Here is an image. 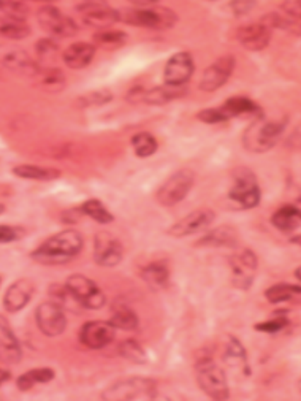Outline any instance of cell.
Here are the masks:
<instances>
[{"label":"cell","instance_id":"cell-11","mask_svg":"<svg viewBox=\"0 0 301 401\" xmlns=\"http://www.w3.org/2000/svg\"><path fill=\"white\" fill-rule=\"evenodd\" d=\"M37 327L45 337L54 338L62 335L67 328V318H65L64 308L56 301H45L35 310Z\"/></svg>","mask_w":301,"mask_h":401},{"label":"cell","instance_id":"cell-15","mask_svg":"<svg viewBox=\"0 0 301 401\" xmlns=\"http://www.w3.org/2000/svg\"><path fill=\"white\" fill-rule=\"evenodd\" d=\"M116 338V328L110 322L90 320L86 322L80 330V343L88 349L99 351L111 344Z\"/></svg>","mask_w":301,"mask_h":401},{"label":"cell","instance_id":"cell-4","mask_svg":"<svg viewBox=\"0 0 301 401\" xmlns=\"http://www.w3.org/2000/svg\"><path fill=\"white\" fill-rule=\"evenodd\" d=\"M157 398V383L149 378L117 380L102 392L105 401H153Z\"/></svg>","mask_w":301,"mask_h":401},{"label":"cell","instance_id":"cell-21","mask_svg":"<svg viewBox=\"0 0 301 401\" xmlns=\"http://www.w3.org/2000/svg\"><path fill=\"white\" fill-rule=\"evenodd\" d=\"M23 359L21 344L15 337L4 315H0V361L6 365H18Z\"/></svg>","mask_w":301,"mask_h":401},{"label":"cell","instance_id":"cell-18","mask_svg":"<svg viewBox=\"0 0 301 401\" xmlns=\"http://www.w3.org/2000/svg\"><path fill=\"white\" fill-rule=\"evenodd\" d=\"M0 64L13 74L24 76H35L40 74V67L28 52L21 48H0Z\"/></svg>","mask_w":301,"mask_h":401},{"label":"cell","instance_id":"cell-37","mask_svg":"<svg viewBox=\"0 0 301 401\" xmlns=\"http://www.w3.org/2000/svg\"><path fill=\"white\" fill-rule=\"evenodd\" d=\"M117 352L122 359L132 361L135 365H145L148 361V354L143 349V346L135 339H124L117 346Z\"/></svg>","mask_w":301,"mask_h":401},{"label":"cell","instance_id":"cell-23","mask_svg":"<svg viewBox=\"0 0 301 401\" xmlns=\"http://www.w3.org/2000/svg\"><path fill=\"white\" fill-rule=\"evenodd\" d=\"M197 248H237L238 246V232L230 226H220L218 228L208 230L201 238L195 243Z\"/></svg>","mask_w":301,"mask_h":401},{"label":"cell","instance_id":"cell-48","mask_svg":"<svg viewBox=\"0 0 301 401\" xmlns=\"http://www.w3.org/2000/svg\"><path fill=\"white\" fill-rule=\"evenodd\" d=\"M145 89L143 88H134V89H130L129 91V94L126 95V98L129 102H132V103H138V102H141L143 100V97H145Z\"/></svg>","mask_w":301,"mask_h":401},{"label":"cell","instance_id":"cell-43","mask_svg":"<svg viewBox=\"0 0 301 401\" xmlns=\"http://www.w3.org/2000/svg\"><path fill=\"white\" fill-rule=\"evenodd\" d=\"M197 120L205 122V124H222L230 121V116H228L224 110L220 108H206L201 110L197 113Z\"/></svg>","mask_w":301,"mask_h":401},{"label":"cell","instance_id":"cell-34","mask_svg":"<svg viewBox=\"0 0 301 401\" xmlns=\"http://www.w3.org/2000/svg\"><path fill=\"white\" fill-rule=\"evenodd\" d=\"M129 35L122 30L102 29L94 34V45L103 50H117L127 43Z\"/></svg>","mask_w":301,"mask_h":401},{"label":"cell","instance_id":"cell-7","mask_svg":"<svg viewBox=\"0 0 301 401\" xmlns=\"http://www.w3.org/2000/svg\"><path fill=\"white\" fill-rule=\"evenodd\" d=\"M65 287L78 305L84 310H100L107 303V297L102 289L84 274H71L65 281Z\"/></svg>","mask_w":301,"mask_h":401},{"label":"cell","instance_id":"cell-5","mask_svg":"<svg viewBox=\"0 0 301 401\" xmlns=\"http://www.w3.org/2000/svg\"><path fill=\"white\" fill-rule=\"evenodd\" d=\"M195 374L200 389L216 401H225L230 398L225 373L211 357H201L195 364Z\"/></svg>","mask_w":301,"mask_h":401},{"label":"cell","instance_id":"cell-6","mask_svg":"<svg viewBox=\"0 0 301 401\" xmlns=\"http://www.w3.org/2000/svg\"><path fill=\"white\" fill-rule=\"evenodd\" d=\"M233 187L228 192V199L237 203L241 209H252L260 205L261 190L257 176L247 167H238L233 172Z\"/></svg>","mask_w":301,"mask_h":401},{"label":"cell","instance_id":"cell-19","mask_svg":"<svg viewBox=\"0 0 301 401\" xmlns=\"http://www.w3.org/2000/svg\"><path fill=\"white\" fill-rule=\"evenodd\" d=\"M35 294V286L30 279H18L6 289L4 295V308L6 313H19L30 303Z\"/></svg>","mask_w":301,"mask_h":401},{"label":"cell","instance_id":"cell-2","mask_svg":"<svg viewBox=\"0 0 301 401\" xmlns=\"http://www.w3.org/2000/svg\"><path fill=\"white\" fill-rule=\"evenodd\" d=\"M287 117H268L260 113L255 121L246 129L243 135V144L247 151L254 154H264L276 146L281 135L287 126Z\"/></svg>","mask_w":301,"mask_h":401},{"label":"cell","instance_id":"cell-27","mask_svg":"<svg viewBox=\"0 0 301 401\" xmlns=\"http://www.w3.org/2000/svg\"><path fill=\"white\" fill-rule=\"evenodd\" d=\"M222 110L230 116V120L238 116H259L261 113V110L257 103L243 95L227 98L225 103L222 105Z\"/></svg>","mask_w":301,"mask_h":401},{"label":"cell","instance_id":"cell-22","mask_svg":"<svg viewBox=\"0 0 301 401\" xmlns=\"http://www.w3.org/2000/svg\"><path fill=\"white\" fill-rule=\"evenodd\" d=\"M95 51H97V46L93 43L76 42V43H71L69 48L64 51L62 59L69 69L81 70V69H86L88 65H90V62L94 61Z\"/></svg>","mask_w":301,"mask_h":401},{"label":"cell","instance_id":"cell-41","mask_svg":"<svg viewBox=\"0 0 301 401\" xmlns=\"http://www.w3.org/2000/svg\"><path fill=\"white\" fill-rule=\"evenodd\" d=\"M28 235V230L19 226H8V223H0V245H10L23 240Z\"/></svg>","mask_w":301,"mask_h":401},{"label":"cell","instance_id":"cell-26","mask_svg":"<svg viewBox=\"0 0 301 401\" xmlns=\"http://www.w3.org/2000/svg\"><path fill=\"white\" fill-rule=\"evenodd\" d=\"M108 322L116 330L132 332L138 327V315L135 314L132 308H129V305L114 303V306L111 308V318Z\"/></svg>","mask_w":301,"mask_h":401},{"label":"cell","instance_id":"cell-42","mask_svg":"<svg viewBox=\"0 0 301 401\" xmlns=\"http://www.w3.org/2000/svg\"><path fill=\"white\" fill-rule=\"evenodd\" d=\"M35 51L37 56L40 57V61L43 62L51 61V59H54L59 52V43L54 40V38H43V40L35 45Z\"/></svg>","mask_w":301,"mask_h":401},{"label":"cell","instance_id":"cell-8","mask_svg":"<svg viewBox=\"0 0 301 401\" xmlns=\"http://www.w3.org/2000/svg\"><path fill=\"white\" fill-rule=\"evenodd\" d=\"M195 182V175L191 170H179L173 173L170 178L162 184V187L157 190V202L162 207H175L178 205L191 192Z\"/></svg>","mask_w":301,"mask_h":401},{"label":"cell","instance_id":"cell-33","mask_svg":"<svg viewBox=\"0 0 301 401\" xmlns=\"http://www.w3.org/2000/svg\"><path fill=\"white\" fill-rule=\"evenodd\" d=\"M300 294L301 289L298 284L293 286L283 282V284H274L270 289H266L265 297L271 305H283L287 303V301H292L295 297H300Z\"/></svg>","mask_w":301,"mask_h":401},{"label":"cell","instance_id":"cell-49","mask_svg":"<svg viewBox=\"0 0 301 401\" xmlns=\"http://www.w3.org/2000/svg\"><path fill=\"white\" fill-rule=\"evenodd\" d=\"M130 4H134L136 6H153L160 2V0H129Z\"/></svg>","mask_w":301,"mask_h":401},{"label":"cell","instance_id":"cell-46","mask_svg":"<svg viewBox=\"0 0 301 401\" xmlns=\"http://www.w3.org/2000/svg\"><path fill=\"white\" fill-rule=\"evenodd\" d=\"M281 8H283V11L285 13L287 18L293 19V21H300V15H301V2H300V0H285Z\"/></svg>","mask_w":301,"mask_h":401},{"label":"cell","instance_id":"cell-20","mask_svg":"<svg viewBox=\"0 0 301 401\" xmlns=\"http://www.w3.org/2000/svg\"><path fill=\"white\" fill-rule=\"evenodd\" d=\"M271 30L264 23H252L241 25L237 30V40L249 51H261L265 50L271 42Z\"/></svg>","mask_w":301,"mask_h":401},{"label":"cell","instance_id":"cell-38","mask_svg":"<svg viewBox=\"0 0 301 401\" xmlns=\"http://www.w3.org/2000/svg\"><path fill=\"white\" fill-rule=\"evenodd\" d=\"M287 311H276L274 314H276V318H273V319H268V320H264V322H259V324H255L254 328L257 332L260 333H279V332H283L285 330L287 327L290 325V320L289 318L285 315Z\"/></svg>","mask_w":301,"mask_h":401},{"label":"cell","instance_id":"cell-9","mask_svg":"<svg viewBox=\"0 0 301 401\" xmlns=\"http://www.w3.org/2000/svg\"><path fill=\"white\" fill-rule=\"evenodd\" d=\"M228 262H230L232 268L233 287L243 292L249 291L259 268L257 254L251 251V249H241V251L235 252Z\"/></svg>","mask_w":301,"mask_h":401},{"label":"cell","instance_id":"cell-51","mask_svg":"<svg viewBox=\"0 0 301 401\" xmlns=\"http://www.w3.org/2000/svg\"><path fill=\"white\" fill-rule=\"evenodd\" d=\"M4 213H5V207L0 203V214H4Z\"/></svg>","mask_w":301,"mask_h":401},{"label":"cell","instance_id":"cell-29","mask_svg":"<svg viewBox=\"0 0 301 401\" xmlns=\"http://www.w3.org/2000/svg\"><path fill=\"white\" fill-rule=\"evenodd\" d=\"M186 94L184 86L176 88V86H168V84H163V86H157L154 89H149L145 92V97H143V102H146L149 105H165L172 100H176Z\"/></svg>","mask_w":301,"mask_h":401},{"label":"cell","instance_id":"cell-52","mask_svg":"<svg viewBox=\"0 0 301 401\" xmlns=\"http://www.w3.org/2000/svg\"><path fill=\"white\" fill-rule=\"evenodd\" d=\"M295 278H297V281H300V268H297V272H295Z\"/></svg>","mask_w":301,"mask_h":401},{"label":"cell","instance_id":"cell-12","mask_svg":"<svg viewBox=\"0 0 301 401\" xmlns=\"http://www.w3.org/2000/svg\"><path fill=\"white\" fill-rule=\"evenodd\" d=\"M195 71L194 57L189 51H179L168 59L163 70V78L168 86L181 88L189 83Z\"/></svg>","mask_w":301,"mask_h":401},{"label":"cell","instance_id":"cell-35","mask_svg":"<svg viewBox=\"0 0 301 401\" xmlns=\"http://www.w3.org/2000/svg\"><path fill=\"white\" fill-rule=\"evenodd\" d=\"M132 144V149L136 157H141V159H146V157L153 156L157 148H159V143H157L155 136L149 132H138L132 136L130 140Z\"/></svg>","mask_w":301,"mask_h":401},{"label":"cell","instance_id":"cell-40","mask_svg":"<svg viewBox=\"0 0 301 401\" xmlns=\"http://www.w3.org/2000/svg\"><path fill=\"white\" fill-rule=\"evenodd\" d=\"M113 100V94L108 89H100V91H94L90 94L83 95L78 103L80 107H102V105H107Z\"/></svg>","mask_w":301,"mask_h":401},{"label":"cell","instance_id":"cell-24","mask_svg":"<svg viewBox=\"0 0 301 401\" xmlns=\"http://www.w3.org/2000/svg\"><path fill=\"white\" fill-rule=\"evenodd\" d=\"M141 278L150 291H162L170 284V267L165 260H157L141 268Z\"/></svg>","mask_w":301,"mask_h":401},{"label":"cell","instance_id":"cell-50","mask_svg":"<svg viewBox=\"0 0 301 401\" xmlns=\"http://www.w3.org/2000/svg\"><path fill=\"white\" fill-rule=\"evenodd\" d=\"M11 379V373L8 370H4V368H0V385H4L6 380Z\"/></svg>","mask_w":301,"mask_h":401},{"label":"cell","instance_id":"cell-36","mask_svg":"<svg viewBox=\"0 0 301 401\" xmlns=\"http://www.w3.org/2000/svg\"><path fill=\"white\" fill-rule=\"evenodd\" d=\"M80 208L83 211V216H88V218L102 223V226H108V223L114 222V216L108 211L107 207H105L100 200L97 199L88 200L84 202Z\"/></svg>","mask_w":301,"mask_h":401},{"label":"cell","instance_id":"cell-39","mask_svg":"<svg viewBox=\"0 0 301 401\" xmlns=\"http://www.w3.org/2000/svg\"><path fill=\"white\" fill-rule=\"evenodd\" d=\"M0 13L4 16L25 21L29 16V6L19 2V0H0Z\"/></svg>","mask_w":301,"mask_h":401},{"label":"cell","instance_id":"cell-28","mask_svg":"<svg viewBox=\"0 0 301 401\" xmlns=\"http://www.w3.org/2000/svg\"><path fill=\"white\" fill-rule=\"evenodd\" d=\"M224 361L232 366L243 368L246 376H249L251 374V366L249 361H247V352L238 338L228 337V343L225 346V352H224Z\"/></svg>","mask_w":301,"mask_h":401},{"label":"cell","instance_id":"cell-44","mask_svg":"<svg viewBox=\"0 0 301 401\" xmlns=\"http://www.w3.org/2000/svg\"><path fill=\"white\" fill-rule=\"evenodd\" d=\"M42 83L45 86L51 88L52 91H61L65 86V76L61 70L57 69H48L43 74V80Z\"/></svg>","mask_w":301,"mask_h":401},{"label":"cell","instance_id":"cell-13","mask_svg":"<svg viewBox=\"0 0 301 401\" xmlns=\"http://www.w3.org/2000/svg\"><path fill=\"white\" fill-rule=\"evenodd\" d=\"M124 257L122 243L108 232H99L94 236V260L97 265L111 268L121 264Z\"/></svg>","mask_w":301,"mask_h":401},{"label":"cell","instance_id":"cell-45","mask_svg":"<svg viewBox=\"0 0 301 401\" xmlns=\"http://www.w3.org/2000/svg\"><path fill=\"white\" fill-rule=\"evenodd\" d=\"M255 5H257V0H232L230 8L237 16H244L255 8Z\"/></svg>","mask_w":301,"mask_h":401},{"label":"cell","instance_id":"cell-47","mask_svg":"<svg viewBox=\"0 0 301 401\" xmlns=\"http://www.w3.org/2000/svg\"><path fill=\"white\" fill-rule=\"evenodd\" d=\"M80 216H83L81 208H73V209H69V211H65L62 214V221L67 222V223H76L80 221Z\"/></svg>","mask_w":301,"mask_h":401},{"label":"cell","instance_id":"cell-16","mask_svg":"<svg viewBox=\"0 0 301 401\" xmlns=\"http://www.w3.org/2000/svg\"><path fill=\"white\" fill-rule=\"evenodd\" d=\"M214 218L216 214L211 209H197V211H192L191 214L184 216V218L173 223V226L168 228V235L175 236V238H186V236H191L194 233L205 232L214 222Z\"/></svg>","mask_w":301,"mask_h":401},{"label":"cell","instance_id":"cell-25","mask_svg":"<svg viewBox=\"0 0 301 401\" xmlns=\"http://www.w3.org/2000/svg\"><path fill=\"white\" fill-rule=\"evenodd\" d=\"M300 222H301L300 208L297 205H293V203H285V205L276 209L271 216V226L274 228H278L279 232L284 233L297 230L300 227Z\"/></svg>","mask_w":301,"mask_h":401},{"label":"cell","instance_id":"cell-1","mask_svg":"<svg viewBox=\"0 0 301 401\" xmlns=\"http://www.w3.org/2000/svg\"><path fill=\"white\" fill-rule=\"evenodd\" d=\"M84 248L83 235L73 228L62 230L52 235L45 243H42L35 251H32L30 257L40 265H65L75 260L81 254Z\"/></svg>","mask_w":301,"mask_h":401},{"label":"cell","instance_id":"cell-53","mask_svg":"<svg viewBox=\"0 0 301 401\" xmlns=\"http://www.w3.org/2000/svg\"><path fill=\"white\" fill-rule=\"evenodd\" d=\"M42 2H54V0H42Z\"/></svg>","mask_w":301,"mask_h":401},{"label":"cell","instance_id":"cell-30","mask_svg":"<svg viewBox=\"0 0 301 401\" xmlns=\"http://www.w3.org/2000/svg\"><path fill=\"white\" fill-rule=\"evenodd\" d=\"M54 378L56 373L54 370H51V368H34V370L21 374V376L16 379V385L21 392H28L37 384L51 383Z\"/></svg>","mask_w":301,"mask_h":401},{"label":"cell","instance_id":"cell-17","mask_svg":"<svg viewBox=\"0 0 301 401\" xmlns=\"http://www.w3.org/2000/svg\"><path fill=\"white\" fill-rule=\"evenodd\" d=\"M83 23L95 29H107L111 24L117 23V11L103 2H84L76 6Z\"/></svg>","mask_w":301,"mask_h":401},{"label":"cell","instance_id":"cell-14","mask_svg":"<svg viewBox=\"0 0 301 401\" xmlns=\"http://www.w3.org/2000/svg\"><path fill=\"white\" fill-rule=\"evenodd\" d=\"M235 67H237V59L233 56L219 57L218 61L209 65V67L205 70V74H203V78L199 84L200 91L214 92L220 89L228 80H230Z\"/></svg>","mask_w":301,"mask_h":401},{"label":"cell","instance_id":"cell-10","mask_svg":"<svg viewBox=\"0 0 301 401\" xmlns=\"http://www.w3.org/2000/svg\"><path fill=\"white\" fill-rule=\"evenodd\" d=\"M37 19L42 28L57 38H69L78 34V25L70 16L64 13L54 5H45L37 13Z\"/></svg>","mask_w":301,"mask_h":401},{"label":"cell","instance_id":"cell-31","mask_svg":"<svg viewBox=\"0 0 301 401\" xmlns=\"http://www.w3.org/2000/svg\"><path fill=\"white\" fill-rule=\"evenodd\" d=\"M13 175L18 176L21 180H34V181H52L57 180L61 176V172L56 168H45L38 165H18L13 168Z\"/></svg>","mask_w":301,"mask_h":401},{"label":"cell","instance_id":"cell-54","mask_svg":"<svg viewBox=\"0 0 301 401\" xmlns=\"http://www.w3.org/2000/svg\"><path fill=\"white\" fill-rule=\"evenodd\" d=\"M0 284H2V278H0Z\"/></svg>","mask_w":301,"mask_h":401},{"label":"cell","instance_id":"cell-32","mask_svg":"<svg viewBox=\"0 0 301 401\" xmlns=\"http://www.w3.org/2000/svg\"><path fill=\"white\" fill-rule=\"evenodd\" d=\"M30 35V28L25 21L0 15V37L8 40H23Z\"/></svg>","mask_w":301,"mask_h":401},{"label":"cell","instance_id":"cell-3","mask_svg":"<svg viewBox=\"0 0 301 401\" xmlns=\"http://www.w3.org/2000/svg\"><path fill=\"white\" fill-rule=\"evenodd\" d=\"M117 21L135 25V28L163 30L172 29L176 21H178V16H176L173 10L153 5L117 11Z\"/></svg>","mask_w":301,"mask_h":401}]
</instances>
